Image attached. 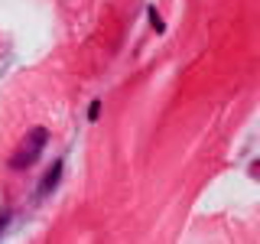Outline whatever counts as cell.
Masks as SVG:
<instances>
[{"label":"cell","mask_w":260,"mask_h":244,"mask_svg":"<svg viewBox=\"0 0 260 244\" xmlns=\"http://www.w3.org/2000/svg\"><path fill=\"white\" fill-rule=\"evenodd\" d=\"M46 130L43 127H36V130H29V137L23 140V146H20V153L13 157V166L20 169V166H29V163H36V157L43 153V143H46Z\"/></svg>","instance_id":"6da1fadb"},{"label":"cell","mask_w":260,"mask_h":244,"mask_svg":"<svg viewBox=\"0 0 260 244\" xmlns=\"http://www.w3.org/2000/svg\"><path fill=\"white\" fill-rule=\"evenodd\" d=\"M59 173H62V166H59V163H55V166H52V173H49V176L43 179V186H39V195H46V192L52 189L55 182H59Z\"/></svg>","instance_id":"7a4b0ae2"},{"label":"cell","mask_w":260,"mask_h":244,"mask_svg":"<svg viewBox=\"0 0 260 244\" xmlns=\"http://www.w3.org/2000/svg\"><path fill=\"white\" fill-rule=\"evenodd\" d=\"M98 114H101V101H94L91 108H88V117H91V120H98Z\"/></svg>","instance_id":"3957f363"},{"label":"cell","mask_w":260,"mask_h":244,"mask_svg":"<svg viewBox=\"0 0 260 244\" xmlns=\"http://www.w3.org/2000/svg\"><path fill=\"white\" fill-rule=\"evenodd\" d=\"M4 222H7V215H4V218H0V231H4Z\"/></svg>","instance_id":"277c9868"}]
</instances>
